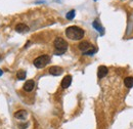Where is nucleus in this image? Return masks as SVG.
I'll return each instance as SVG.
<instances>
[{
	"instance_id": "f257e3e1",
	"label": "nucleus",
	"mask_w": 133,
	"mask_h": 129,
	"mask_svg": "<svg viewBox=\"0 0 133 129\" xmlns=\"http://www.w3.org/2000/svg\"><path fill=\"white\" fill-rule=\"evenodd\" d=\"M66 35L69 39L72 40H80L82 39L84 36V31L77 27V26H71L66 30Z\"/></svg>"
},
{
	"instance_id": "f03ea898",
	"label": "nucleus",
	"mask_w": 133,
	"mask_h": 129,
	"mask_svg": "<svg viewBox=\"0 0 133 129\" xmlns=\"http://www.w3.org/2000/svg\"><path fill=\"white\" fill-rule=\"evenodd\" d=\"M53 44H54V47H55V50H56L55 51L56 54H63L66 49H68V43H66V41L65 39L61 38V37L56 38L54 40V43Z\"/></svg>"
},
{
	"instance_id": "7ed1b4c3",
	"label": "nucleus",
	"mask_w": 133,
	"mask_h": 129,
	"mask_svg": "<svg viewBox=\"0 0 133 129\" xmlns=\"http://www.w3.org/2000/svg\"><path fill=\"white\" fill-rule=\"evenodd\" d=\"M50 62V56L47 54H43V55H40L38 56L37 59L34 60V66L38 69H42L44 68L47 64H49Z\"/></svg>"
},
{
	"instance_id": "20e7f679",
	"label": "nucleus",
	"mask_w": 133,
	"mask_h": 129,
	"mask_svg": "<svg viewBox=\"0 0 133 129\" xmlns=\"http://www.w3.org/2000/svg\"><path fill=\"white\" fill-rule=\"evenodd\" d=\"M78 47H79V49H80L81 51H83V52H86V51H88V50L93 48V46H92L88 41H82V42L78 45Z\"/></svg>"
},
{
	"instance_id": "39448f33",
	"label": "nucleus",
	"mask_w": 133,
	"mask_h": 129,
	"mask_svg": "<svg viewBox=\"0 0 133 129\" xmlns=\"http://www.w3.org/2000/svg\"><path fill=\"white\" fill-rule=\"evenodd\" d=\"M108 72H109V70H108V68L105 66H100V67H98V70H97V76H98V78L101 79L104 76H107L108 75Z\"/></svg>"
},
{
	"instance_id": "423d86ee",
	"label": "nucleus",
	"mask_w": 133,
	"mask_h": 129,
	"mask_svg": "<svg viewBox=\"0 0 133 129\" xmlns=\"http://www.w3.org/2000/svg\"><path fill=\"white\" fill-rule=\"evenodd\" d=\"M63 68H61V67H57V66H53V67H51L49 69V73L51 75H54V76H58V75H61L62 73H63Z\"/></svg>"
},
{
	"instance_id": "0eeeda50",
	"label": "nucleus",
	"mask_w": 133,
	"mask_h": 129,
	"mask_svg": "<svg viewBox=\"0 0 133 129\" xmlns=\"http://www.w3.org/2000/svg\"><path fill=\"white\" fill-rule=\"evenodd\" d=\"M34 86H35V82H34L33 80L26 81V83L24 84V90H25V91L30 92V91H32V90H33Z\"/></svg>"
},
{
	"instance_id": "6e6552de",
	"label": "nucleus",
	"mask_w": 133,
	"mask_h": 129,
	"mask_svg": "<svg viewBox=\"0 0 133 129\" xmlns=\"http://www.w3.org/2000/svg\"><path fill=\"white\" fill-rule=\"evenodd\" d=\"M71 83H72V76L66 75V77L63 79V81H62V87L63 88H68L71 85Z\"/></svg>"
},
{
	"instance_id": "1a4fd4ad",
	"label": "nucleus",
	"mask_w": 133,
	"mask_h": 129,
	"mask_svg": "<svg viewBox=\"0 0 133 129\" xmlns=\"http://www.w3.org/2000/svg\"><path fill=\"white\" fill-rule=\"evenodd\" d=\"M16 31L18 33H24V32H27L29 31V27L25 24H17L16 26Z\"/></svg>"
},
{
	"instance_id": "9d476101",
	"label": "nucleus",
	"mask_w": 133,
	"mask_h": 129,
	"mask_svg": "<svg viewBox=\"0 0 133 129\" xmlns=\"http://www.w3.org/2000/svg\"><path fill=\"white\" fill-rule=\"evenodd\" d=\"M27 115L28 113L25 111V110H21V111H17V113L15 114V117L17 118V119H26V117H27Z\"/></svg>"
},
{
	"instance_id": "9b49d317",
	"label": "nucleus",
	"mask_w": 133,
	"mask_h": 129,
	"mask_svg": "<svg viewBox=\"0 0 133 129\" xmlns=\"http://www.w3.org/2000/svg\"><path fill=\"white\" fill-rule=\"evenodd\" d=\"M124 83H125V86L128 87V88L133 87V77H127V78H125Z\"/></svg>"
},
{
	"instance_id": "f8f14e48",
	"label": "nucleus",
	"mask_w": 133,
	"mask_h": 129,
	"mask_svg": "<svg viewBox=\"0 0 133 129\" xmlns=\"http://www.w3.org/2000/svg\"><path fill=\"white\" fill-rule=\"evenodd\" d=\"M17 79H19V80H24V79L26 78V72L23 71V70L18 71L17 73Z\"/></svg>"
},
{
	"instance_id": "ddd939ff",
	"label": "nucleus",
	"mask_w": 133,
	"mask_h": 129,
	"mask_svg": "<svg viewBox=\"0 0 133 129\" xmlns=\"http://www.w3.org/2000/svg\"><path fill=\"white\" fill-rule=\"evenodd\" d=\"M92 25H93V27H94V28H95V29H96L97 31H99L100 33H102V31H103V29H102V27L100 26V25H99V23H98L97 21H94Z\"/></svg>"
},
{
	"instance_id": "4468645a",
	"label": "nucleus",
	"mask_w": 133,
	"mask_h": 129,
	"mask_svg": "<svg viewBox=\"0 0 133 129\" xmlns=\"http://www.w3.org/2000/svg\"><path fill=\"white\" fill-rule=\"evenodd\" d=\"M74 16H75V10H71L66 14V18L68 20H73Z\"/></svg>"
},
{
	"instance_id": "2eb2a0df",
	"label": "nucleus",
	"mask_w": 133,
	"mask_h": 129,
	"mask_svg": "<svg viewBox=\"0 0 133 129\" xmlns=\"http://www.w3.org/2000/svg\"><path fill=\"white\" fill-rule=\"evenodd\" d=\"M95 51H96V49L92 48V49H90V50H88V51H86V52H84V54H85V55H91V54H93Z\"/></svg>"
},
{
	"instance_id": "dca6fc26",
	"label": "nucleus",
	"mask_w": 133,
	"mask_h": 129,
	"mask_svg": "<svg viewBox=\"0 0 133 129\" xmlns=\"http://www.w3.org/2000/svg\"><path fill=\"white\" fill-rule=\"evenodd\" d=\"M27 126H28V124H23V125H19V127H21V128H26Z\"/></svg>"
},
{
	"instance_id": "f3484780",
	"label": "nucleus",
	"mask_w": 133,
	"mask_h": 129,
	"mask_svg": "<svg viewBox=\"0 0 133 129\" xmlns=\"http://www.w3.org/2000/svg\"><path fill=\"white\" fill-rule=\"evenodd\" d=\"M1 75H2V71L0 70V76H1Z\"/></svg>"
}]
</instances>
